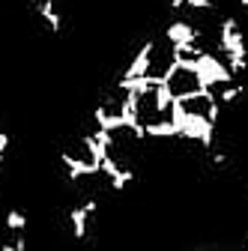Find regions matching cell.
Segmentation results:
<instances>
[{
  "instance_id": "1",
  "label": "cell",
  "mask_w": 248,
  "mask_h": 251,
  "mask_svg": "<svg viewBox=\"0 0 248 251\" xmlns=\"http://www.w3.org/2000/svg\"><path fill=\"white\" fill-rule=\"evenodd\" d=\"M198 78H200V84H203V90H212V87H227V84H233V75H230V69L224 66V63L215 57L212 51H206L203 54V60L198 63Z\"/></svg>"
},
{
  "instance_id": "2",
  "label": "cell",
  "mask_w": 248,
  "mask_h": 251,
  "mask_svg": "<svg viewBox=\"0 0 248 251\" xmlns=\"http://www.w3.org/2000/svg\"><path fill=\"white\" fill-rule=\"evenodd\" d=\"M152 60H156V39H147L138 48V54L132 57V63L126 66V72H123L120 81H138V78L152 75Z\"/></svg>"
},
{
  "instance_id": "3",
  "label": "cell",
  "mask_w": 248,
  "mask_h": 251,
  "mask_svg": "<svg viewBox=\"0 0 248 251\" xmlns=\"http://www.w3.org/2000/svg\"><path fill=\"white\" fill-rule=\"evenodd\" d=\"M99 209V201L96 198H90V201H84V203H78V206H72L69 209V225H72V236L81 242V239H87V227H90V215Z\"/></svg>"
},
{
  "instance_id": "4",
  "label": "cell",
  "mask_w": 248,
  "mask_h": 251,
  "mask_svg": "<svg viewBox=\"0 0 248 251\" xmlns=\"http://www.w3.org/2000/svg\"><path fill=\"white\" fill-rule=\"evenodd\" d=\"M165 39H168V45H171V48H179V45L200 42V39H203V33H200L195 24H189V21H171V24H168V30H165Z\"/></svg>"
},
{
  "instance_id": "5",
  "label": "cell",
  "mask_w": 248,
  "mask_h": 251,
  "mask_svg": "<svg viewBox=\"0 0 248 251\" xmlns=\"http://www.w3.org/2000/svg\"><path fill=\"white\" fill-rule=\"evenodd\" d=\"M36 12H39V18L48 24V30H51L54 36L63 30V18H60V12H57V6H54V0H42V3L36 6Z\"/></svg>"
},
{
  "instance_id": "6",
  "label": "cell",
  "mask_w": 248,
  "mask_h": 251,
  "mask_svg": "<svg viewBox=\"0 0 248 251\" xmlns=\"http://www.w3.org/2000/svg\"><path fill=\"white\" fill-rule=\"evenodd\" d=\"M6 227L15 230V233H24V227H27V215H24L21 209H9V212H6Z\"/></svg>"
},
{
  "instance_id": "7",
  "label": "cell",
  "mask_w": 248,
  "mask_h": 251,
  "mask_svg": "<svg viewBox=\"0 0 248 251\" xmlns=\"http://www.w3.org/2000/svg\"><path fill=\"white\" fill-rule=\"evenodd\" d=\"M185 6H189V9H195V12H215V3H212V0H185Z\"/></svg>"
},
{
  "instance_id": "8",
  "label": "cell",
  "mask_w": 248,
  "mask_h": 251,
  "mask_svg": "<svg viewBox=\"0 0 248 251\" xmlns=\"http://www.w3.org/2000/svg\"><path fill=\"white\" fill-rule=\"evenodd\" d=\"M6 150H9V132H0V159L6 155Z\"/></svg>"
},
{
  "instance_id": "9",
  "label": "cell",
  "mask_w": 248,
  "mask_h": 251,
  "mask_svg": "<svg viewBox=\"0 0 248 251\" xmlns=\"http://www.w3.org/2000/svg\"><path fill=\"white\" fill-rule=\"evenodd\" d=\"M168 6H171V9L176 12V9H182V6H185V0H171V3H168Z\"/></svg>"
},
{
  "instance_id": "10",
  "label": "cell",
  "mask_w": 248,
  "mask_h": 251,
  "mask_svg": "<svg viewBox=\"0 0 248 251\" xmlns=\"http://www.w3.org/2000/svg\"><path fill=\"white\" fill-rule=\"evenodd\" d=\"M239 6H242V9H248V0H239Z\"/></svg>"
},
{
  "instance_id": "11",
  "label": "cell",
  "mask_w": 248,
  "mask_h": 251,
  "mask_svg": "<svg viewBox=\"0 0 248 251\" xmlns=\"http://www.w3.org/2000/svg\"><path fill=\"white\" fill-rule=\"evenodd\" d=\"M30 3H33V6H39V3H42V0H30Z\"/></svg>"
}]
</instances>
